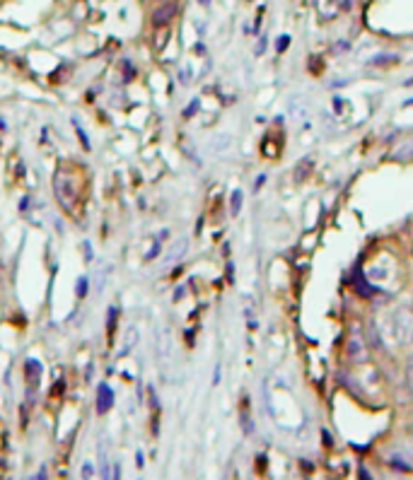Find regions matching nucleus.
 Instances as JSON below:
<instances>
[{
    "label": "nucleus",
    "mask_w": 413,
    "mask_h": 480,
    "mask_svg": "<svg viewBox=\"0 0 413 480\" xmlns=\"http://www.w3.org/2000/svg\"><path fill=\"white\" fill-rule=\"evenodd\" d=\"M384 334L389 340L399 345L411 343L413 338V318L406 309H396V312L389 314V318H384Z\"/></svg>",
    "instance_id": "obj_1"
},
{
    "label": "nucleus",
    "mask_w": 413,
    "mask_h": 480,
    "mask_svg": "<svg viewBox=\"0 0 413 480\" xmlns=\"http://www.w3.org/2000/svg\"><path fill=\"white\" fill-rule=\"evenodd\" d=\"M112 389L107 384H99V398H97V413H107L112 408Z\"/></svg>",
    "instance_id": "obj_3"
},
{
    "label": "nucleus",
    "mask_w": 413,
    "mask_h": 480,
    "mask_svg": "<svg viewBox=\"0 0 413 480\" xmlns=\"http://www.w3.org/2000/svg\"><path fill=\"white\" fill-rule=\"evenodd\" d=\"M240 201H242V193H240V191H235V201H232V212L240 210Z\"/></svg>",
    "instance_id": "obj_5"
},
{
    "label": "nucleus",
    "mask_w": 413,
    "mask_h": 480,
    "mask_svg": "<svg viewBox=\"0 0 413 480\" xmlns=\"http://www.w3.org/2000/svg\"><path fill=\"white\" fill-rule=\"evenodd\" d=\"M85 290H87V280H80V287H78V292H80V297H83V294H85Z\"/></svg>",
    "instance_id": "obj_6"
},
{
    "label": "nucleus",
    "mask_w": 413,
    "mask_h": 480,
    "mask_svg": "<svg viewBox=\"0 0 413 480\" xmlns=\"http://www.w3.org/2000/svg\"><path fill=\"white\" fill-rule=\"evenodd\" d=\"M348 355L355 360V362H365L368 360V348H365V340L360 336H353L348 340Z\"/></svg>",
    "instance_id": "obj_2"
},
{
    "label": "nucleus",
    "mask_w": 413,
    "mask_h": 480,
    "mask_svg": "<svg viewBox=\"0 0 413 480\" xmlns=\"http://www.w3.org/2000/svg\"><path fill=\"white\" fill-rule=\"evenodd\" d=\"M406 382H408V389L413 391V355L408 358V362H406Z\"/></svg>",
    "instance_id": "obj_4"
}]
</instances>
